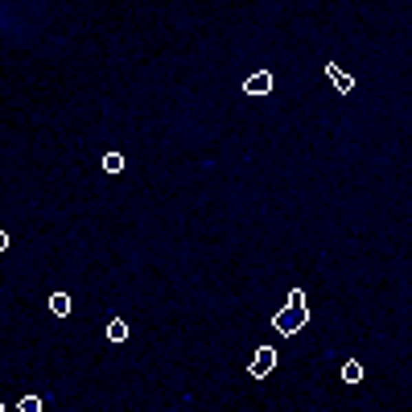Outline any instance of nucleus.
<instances>
[{"label":"nucleus","mask_w":412,"mask_h":412,"mask_svg":"<svg viewBox=\"0 0 412 412\" xmlns=\"http://www.w3.org/2000/svg\"><path fill=\"white\" fill-rule=\"evenodd\" d=\"M305 322H310V310H293V305H285L277 318H272V330L277 334H297V330H305Z\"/></svg>","instance_id":"1"},{"label":"nucleus","mask_w":412,"mask_h":412,"mask_svg":"<svg viewBox=\"0 0 412 412\" xmlns=\"http://www.w3.org/2000/svg\"><path fill=\"white\" fill-rule=\"evenodd\" d=\"M272 367H277V347H260L256 355H252V380H264V376H272Z\"/></svg>","instance_id":"2"},{"label":"nucleus","mask_w":412,"mask_h":412,"mask_svg":"<svg viewBox=\"0 0 412 412\" xmlns=\"http://www.w3.org/2000/svg\"><path fill=\"white\" fill-rule=\"evenodd\" d=\"M243 91H248V95H268V91H272V74H268V70H256V74H248Z\"/></svg>","instance_id":"3"},{"label":"nucleus","mask_w":412,"mask_h":412,"mask_svg":"<svg viewBox=\"0 0 412 412\" xmlns=\"http://www.w3.org/2000/svg\"><path fill=\"white\" fill-rule=\"evenodd\" d=\"M326 78H330V83H334V91H343V95H347V91L355 87V78H351V74H343V70H338L334 62L326 66Z\"/></svg>","instance_id":"4"},{"label":"nucleus","mask_w":412,"mask_h":412,"mask_svg":"<svg viewBox=\"0 0 412 412\" xmlns=\"http://www.w3.org/2000/svg\"><path fill=\"white\" fill-rule=\"evenodd\" d=\"M343 384H363V363H359V359H347V363H343Z\"/></svg>","instance_id":"5"},{"label":"nucleus","mask_w":412,"mask_h":412,"mask_svg":"<svg viewBox=\"0 0 412 412\" xmlns=\"http://www.w3.org/2000/svg\"><path fill=\"white\" fill-rule=\"evenodd\" d=\"M50 314H54V318H66V314H70V297H66V293H50Z\"/></svg>","instance_id":"6"},{"label":"nucleus","mask_w":412,"mask_h":412,"mask_svg":"<svg viewBox=\"0 0 412 412\" xmlns=\"http://www.w3.org/2000/svg\"><path fill=\"white\" fill-rule=\"evenodd\" d=\"M107 343H128V322H124V318L107 322Z\"/></svg>","instance_id":"7"},{"label":"nucleus","mask_w":412,"mask_h":412,"mask_svg":"<svg viewBox=\"0 0 412 412\" xmlns=\"http://www.w3.org/2000/svg\"><path fill=\"white\" fill-rule=\"evenodd\" d=\"M124 169V153H107L103 157V173H120Z\"/></svg>","instance_id":"8"},{"label":"nucleus","mask_w":412,"mask_h":412,"mask_svg":"<svg viewBox=\"0 0 412 412\" xmlns=\"http://www.w3.org/2000/svg\"><path fill=\"white\" fill-rule=\"evenodd\" d=\"M17 412H41V400H37V396H21Z\"/></svg>","instance_id":"9"},{"label":"nucleus","mask_w":412,"mask_h":412,"mask_svg":"<svg viewBox=\"0 0 412 412\" xmlns=\"http://www.w3.org/2000/svg\"><path fill=\"white\" fill-rule=\"evenodd\" d=\"M285 305H293V310H305V293L301 289H289V301Z\"/></svg>","instance_id":"10"},{"label":"nucleus","mask_w":412,"mask_h":412,"mask_svg":"<svg viewBox=\"0 0 412 412\" xmlns=\"http://www.w3.org/2000/svg\"><path fill=\"white\" fill-rule=\"evenodd\" d=\"M4 248H8V235H4V231H0V252H4Z\"/></svg>","instance_id":"11"},{"label":"nucleus","mask_w":412,"mask_h":412,"mask_svg":"<svg viewBox=\"0 0 412 412\" xmlns=\"http://www.w3.org/2000/svg\"><path fill=\"white\" fill-rule=\"evenodd\" d=\"M0 412H8V409H4V404H0Z\"/></svg>","instance_id":"12"}]
</instances>
